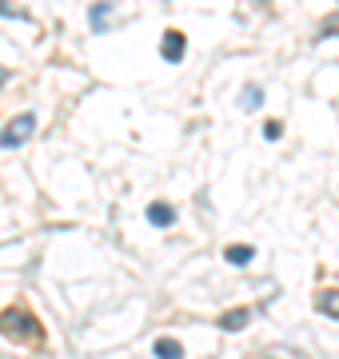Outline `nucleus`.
<instances>
[{
    "label": "nucleus",
    "mask_w": 339,
    "mask_h": 359,
    "mask_svg": "<svg viewBox=\"0 0 339 359\" xmlns=\"http://www.w3.org/2000/svg\"><path fill=\"white\" fill-rule=\"evenodd\" d=\"M0 332L8 335V339H36L40 323H36V316H28L25 308H8L0 316Z\"/></svg>",
    "instance_id": "f257e3e1"
},
{
    "label": "nucleus",
    "mask_w": 339,
    "mask_h": 359,
    "mask_svg": "<svg viewBox=\"0 0 339 359\" xmlns=\"http://www.w3.org/2000/svg\"><path fill=\"white\" fill-rule=\"evenodd\" d=\"M32 132H36V116H32V112L13 116V120L4 124V132H0V148H20Z\"/></svg>",
    "instance_id": "f03ea898"
},
{
    "label": "nucleus",
    "mask_w": 339,
    "mask_h": 359,
    "mask_svg": "<svg viewBox=\"0 0 339 359\" xmlns=\"http://www.w3.org/2000/svg\"><path fill=\"white\" fill-rule=\"evenodd\" d=\"M184 44H188V40H184V32H176V28H172V32H164V60H168V65H180L184 60Z\"/></svg>",
    "instance_id": "7ed1b4c3"
},
{
    "label": "nucleus",
    "mask_w": 339,
    "mask_h": 359,
    "mask_svg": "<svg viewBox=\"0 0 339 359\" xmlns=\"http://www.w3.org/2000/svg\"><path fill=\"white\" fill-rule=\"evenodd\" d=\"M251 323V311L248 308H232V311H223L220 316V332H244Z\"/></svg>",
    "instance_id": "20e7f679"
},
{
    "label": "nucleus",
    "mask_w": 339,
    "mask_h": 359,
    "mask_svg": "<svg viewBox=\"0 0 339 359\" xmlns=\"http://www.w3.org/2000/svg\"><path fill=\"white\" fill-rule=\"evenodd\" d=\"M152 351H156V359H184V344L180 339H172V335H160Z\"/></svg>",
    "instance_id": "39448f33"
},
{
    "label": "nucleus",
    "mask_w": 339,
    "mask_h": 359,
    "mask_svg": "<svg viewBox=\"0 0 339 359\" xmlns=\"http://www.w3.org/2000/svg\"><path fill=\"white\" fill-rule=\"evenodd\" d=\"M148 219H152L156 228H172V224H176V208H168V204H152V208H148Z\"/></svg>",
    "instance_id": "423d86ee"
},
{
    "label": "nucleus",
    "mask_w": 339,
    "mask_h": 359,
    "mask_svg": "<svg viewBox=\"0 0 339 359\" xmlns=\"http://www.w3.org/2000/svg\"><path fill=\"white\" fill-rule=\"evenodd\" d=\"M315 308L324 316H331V320H339V292H319L315 295Z\"/></svg>",
    "instance_id": "0eeeda50"
},
{
    "label": "nucleus",
    "mask_w": 339,
    "mask_h": 359,
    "mask_svg": "<svg viewBox=\"0 0 339 359\" xmlns=\"http://www.w3.org/2000/svg\"><path fill=\"white\" fill-rule=\"evenodd\" d=\"M223 256H228V264H235V268H244V264H251V256H256V252H251L248 244H232L228 252H223Z\"/></svg>",
    "instance_id": "6e6552de"
},
{
    "label": "nucleus",
    "mask_w": 339,
    "mask_h": 359,
    "mask_svg": "<svg viewBox=\"0 0 339 359\" xmlns=\"http://www.w3.org/2000/svg\"><path fill=\"white\" fill-rule=\"evenodd\" d=\"M260 104H263V88L248 84V88L240 92V108H248V112H251V108H260Z\"/></svg>",
    "instance_id": "1a4fd4ad"
},
{
    "label": "nucleus",
    "mask_w": 339,
    "mask_h": 359,
    "mask_svg": "<svg viewBox=\"0 0 339 359\" xmlns=\"http://www.w3.org/2000/svg\"><path fill=\"white\" fill-rule=\"evenodd\" d=\"M108 16H112V4H96V8H92V28H96V32H104Z\"/></svg>",
    "instance_id": "9d476101"
},
{
    "label": "nucleus",
    "mask_w": 339,
    "mask_h": 359,
    "mask_svg": "<svg viewBox=\"0 0 339 359\" xmlns=\"http://www.w3.org/2000/svg\"><path fill=\"white\" fill-rule=\"evenodd\" d=\"M263 136H268V140H275V136H279V124H275V120H268V124H263Z\"/></svg>",
    "instance_id": "9b49d317"
},
{
    "label": "nucleus",
    "mask_w": 339,
    "mask_h": 359,
    "mask_svg": "<svg viewBox=\"0 0 339 359\" xmlns=\"http://www.w3.org/2000/svg\"><path fill=\"white\" fill-rule=\"evenodd\" d=\"M0 16H28V13H16V8H8V4L0 0Z\"/></svg>",
    "instance_id": "f8f14e48"
},
{
    "label": "nucleus",
    "mask_w": 339,
    "mask_h": 359,
    "mask_svg": "<svg viewBox=\"0 0 339 359\" xmlns=\"http://www.w3.org/2000/svg\"><path fill=\"white\" fill-rule=\"evenodd\" d=\"M4 84H8V68H0V88H4Z\"/></svg>",
    "instance_id": "ddd939ff"
}]
</instances>
